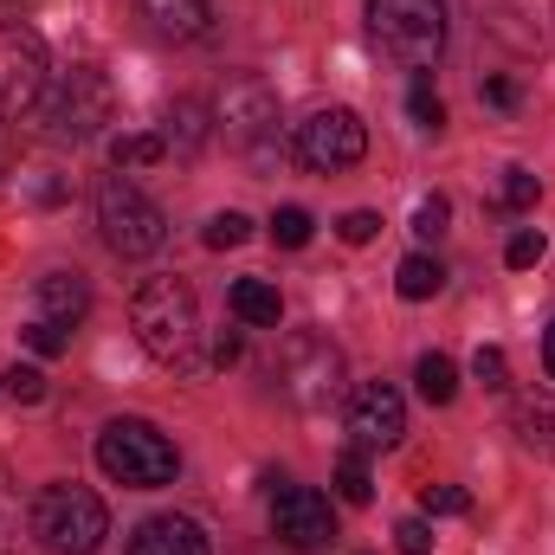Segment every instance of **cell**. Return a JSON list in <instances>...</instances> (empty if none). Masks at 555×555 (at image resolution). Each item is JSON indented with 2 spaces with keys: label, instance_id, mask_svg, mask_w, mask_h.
<instances>
[{
  "label": "cell",
  "instance_id": "obj_1",
  "mask_svg": "<svg viewBox=\"0 0 555 555\" xmlns=\"http://www.w3.org/2000/svg\"><path fill=\"white\" fill-rule=\"evenodd\" d=\"M130 330L137 343L175 375H201V310L181 278H149L130 297Z\"/></svg>",
  "mask_w": 555,
  "mask_h": 555
},
{
  "label": "cell",
  "instance_id": "obj_2",
  "mask_svg": "<svg viewBox=\"0 0 555 555\" xmlns=\"http://www.w3.org/2000/svg\"><path fill=\"white\" fill-rule=\"evenodd\" d=\"M98 465H104L111 485L162 491V485H175L181 452H175V439H168L155 420H111V426L98 433Z\"/></svg>",
  "mask_w": 555,
  "mask_h": 555
},
{
  "label": "cell",
  "instance_id": "obj_3",
  "mask_svg": "<svg viewBox=\"0 0 555 555\" xmlns=\"http://www.w3.org/2000/svg\"><path fill=\"white\" fill-rule=\"evenodd\" d=\"M369 39L382 59L426 72L446 52V0H369Z\"/></svg>",
  "mask_w": 555,
  "mask_h": 555
},
{
  "label": "cell",
  "instance_id": "obj_4",
  "mask_svg": "<svg viewBox=\"0 0 555 555\" xmlns=\"http://www.w3.org/2000/svg\"><path fill=\"white\" fill-rule=\"evenodd\" d=\"M33 537L52 555H91L111 537V511L85 485H46L39 504H33Z\"/></svg>",
  "mask_w": 555,
  "mask_h": 555
},
{
  "label": "cell",
  "instance_id": "obj_5",
  "mask_svg": "<svg viewBox=\"0 0 555 555\" xmlns=\"http://www.w3.org/2000/svg\"><path fill=\"white\" fill-rule=\"evenodd\" d=\"M39 111H46V137L85 142L117 117V91H111V78L98 65H72V72H59V85L46 91Z\"/></svg>",
  "mask_w": 555,
  "mask_h": 555
},
{
  "label": "cell",
  "instance_id": "obj_6",
  "mask_svg": "<svg viewBox=\"0 0 555 555\" xmlns=\"http://www.w3.org/2000/svg\"><path fill=\"white\" fill-rule=\"evenodd\" d=\"M98 227H104V246L124 253V259H149L168 240V214L142 194L137 181H124V175L98 181Z\"/></svg>",
  "mask_w": 555,
  "mask_h": 555
},
{
  "label": "cell",
  "instance_id": "obj_7",
  "mask_svg": "<svg viewBox=\"0 0 555 555\" xmlns=\"http://www.w3.org/2000/svg\"><path fill=\"white\" fill-rule=\"evenodd\" d=\"M278 388H284V401H297L304 414H323V408L343 395V349H336L330 336H317V330L284 336V349H278Z\"/></svg>",
  "mask_w": 555,
  "mask_h": 555
},
{
  "label": "cell",
  "instance_id": "obj_8",
  "mask_svg": "<svg viewBox=\"0 0 555 555\" xmlns=\"http://www.w3.org/2000/svg\"><path fill=\"white\" fill-rule=\"evenodd\" d=\"M52 91V59L46 39L20 20H0V124L7 117H33Z\"/></svg>",
  "mask_w": 555,
  "mask_h": 555
},
{
  "label": "cell",
  "instance_id": "obj_9",
  "mask_svg": "<svg viewBox=\"0 0 555 555\" xmlns=\"http://www.w3.org/2000/svg\"><path fill=\"white\" fill-rule=\"evenodd\" d=\"M362 155H369V124L356 111H343V104H330V111H317V117L297 124V162L317 168V175L356 168Z\"/></svg>",
  "mask_w": 555,
  "mask_h": 555
},
{
  "label": "cell",
  "instance_id": "obj_10",
  "mask_svg": "<svg viewBox=\"0 0 555 555\" xmlns=\"http://www.w3.org/2000/svg\"><path fill=\"white\" fill-rule=\"evenodd\" d=\"M214 117H220V130L233 149H266V137L278 130V98L266 78H253V72H240V78H227V91H220V104H214Z\"/></svg>",
  "mask_w": 555,
  "mask_h": 555
},
{
  "label": "cell",
  "instance_id": "obj_11",
  "mask_svg": "<svg viewBox=\"0 0 555 555\" xmlns=\"http://www.w3.org/2000/svg\"><path fill=\"white\" fill-rule=\"evenodd\" d=\"M272 530L284 550L297 555H317L336 543V511H330V498L323 491H310V485H284L272 498Z\"/></svg>",
  "mask_w": 555,
  "mask_h": 555
},
{
  "label": "cell",
  "instance_id": "obj_12",
  "mask_svg": "<svg viewBox=\"0 0 555 555\" xmlns=\"http://www.w3.org/2000/svg\"><path fill=\"white\" fill-rule=\"evenodd\" d=\"M349 433H356L362 452H388V446H401V433H408V401H401L388 382H362L356 401H349Z\"/></svg>",
  "mask_w": 555,
  "mask_h": 555
},
{
  "label": "cell",
  "instance_id": "obj_13",
  "mask_svg": "<svg viewBox=\"0 0 555 555\" xmlns=\"http://www.w3.org/2000/svg\"><path fill=\"white\" fill-rule=\"evenodd\" d=\"M85 310H91V284H85L78 272H46L39 284H33V317H52V323L78 330Z\"/></svg>",
  "mask_w": 555,
  "mask_h": 555
},
{
  "label": "cell",
  "instance_id": "obj_14",
  "mask_svg": "<svg viewBox=\"0 0 555 555\" xmlns=\"http://www.w3.org/2000/svg\"><path fill=\"white\" fill-rule=\"evenodd\" d=\"M130 555H214V550H207L201 524H188V517H149L130 537Z\"/></svg>",
  "mask_w": 555,
  "mask_h": 555
},
{
  "label": "cell",
  "instance_id": "obj_15",
  "mask_svg": "<svg viewBox=\"0 0 555 555\" xmlns=\"http://www.w3.org/2000/svg\"><path fill=\"white\" fill-rule=\"evenodd\" d=\"M142 20L162 33V39H201L214 7L207 0H142Z\"/></svg>",
  "mask_w": 555,
  "mask_h": 555
},
{
  "label": "cell",
  "instance_id": "obj_16",
  "mask_svg": "<svg viewBox=\"0 0 555 555\" xmlns=\"http://www.w3.org/2000/svg\"><path fill=\"white\" fill-rule=\"evenodd\" d=\"M511 426H517V439H524L537 459L555 465V395H524L517 414H511Z\"/></svg>",
  "mask_w": 555,
  "mask_h": 555
},
{
  "label": "cell",
  "instance_id": "obj_17",
  "mask_svg": "<svg viewBox=\"0 0 555 555\" xmlns=\"http://www.w3.org/2000/svg\"><path fill=\"white\" fill-rule=\"evenodd\" d=\"M207 137H214V124H207V104H201V98H175V111H168V130H162L168 155H201V149H207Z\"/></svg>",
  "mask_w": 555,
  "mask_h": 555
},
{
  "label": "cell",
  "instance_id": "obj_18",
  "mask_svg": "<svg viewBox=\"0 0 555 555\" xmlns=\"http://www.w3.org/2000/svg\"><path fill=\"white\" fill-rule=\"evenodd\" d=\"M233 317L253 323V330H278V317H284L278 284H266V278H240V284H233Z\"/></svg>",
  "mask_w": 555,
  "mask_h": 555
},
{
  "label": "cell",
  "instance_id": "obj_19",
  "mask_svg": "<svg viewBox=\"0 0 555 555\" xmlns=\"http://www.w3.org/2000/svg\"><path fill=\"white\" fill-rule=\"evenodd\" d=\"M439 284H446V266H439L433 253H408V259L395 266V291H401L408 304H426V297H439Z\"/></svg>",
  "mask_w": 555,
  "mask_h": 555
},
{
  "label": "cell",
  "instance_id": "obj_20",
  "mask_svg": "<svg viewBox=\"0 0 555 555\" xmlns=\"http://www.w3.org/2000/svg\"><path fill=\"white\" fill-rule=\"evenodd\" d=\"M414 382H420V401L426 408H446L452 395H459V369H452V356H420V369H414Z\"/></svg>",
  "mask_w": 555,
  "mask_h": 555
},
{
  "label": "cell",
  "instance_id": "obj_21",
  "mask_svg": "<svg viewBox=\"0 0 555 555\" xmlns=\"http://www.w3.org/2000/svg\"><path fill=\"white\" fill-rule=\"evenodd\" d=\"M168 155V142L155 137V130H130V137H111V162L117 168H155Z\"/></svg>",
  "mask_w": 555,
  "mask_h": 555
},
{
  "label": "cell",
  "instance_id": "obj_22",
  "mask_svg": "<svg viewBox=\"0 0 555 555\" xmlns=\"http://www.w3.org/2000/svg\"><path fill=\"white\" fill-rule=\"evenodd\" d=\"M336 498L343 504H375V478H369V459L362 452H343L336 459Z\"/></svg>",
  "mask_w": 555,
  "mask_h": 555
},
{
  "label": "cell",
  "instance_id": "obj_23",
  "mask_svg": "<svg viewBox=\"0 0 555 555\" xmlns=\"http://www.w3.org/2000/svg\"><path fill=\"white\" fill-rule=\"evenodd\" d=\"M20 336H26V349H33V356H65V349H72V330H65V323H52V317H26V330H20Z\"/></svg>",
  "mask_w": 555,
  "mask_h": 555
},
{
  "label": "cell",
  "instance_id": "obj_24",
  "mask_svg": "<svg viewBox=\"0 0 555 555\" xmlns=\"http://www.w3.org/2000/svg\"><path fill=\"white\" fill-rule=\"evenodd\" d=\"M408 117H414L420 130H446V98L433 91V78H420L414 91H408Z\"/></svg>",
  "mask_w": 555,
  "mask_h": 555
},
{
  "label": "cell",
  "instance_id": "obj_25",
  "mask_svg": "<svg viewBox=\"0 0 555 555\" xmlns=\"http://www.w3.org/2000/svg\"><path fill=\"white\" fill-rule=\"evenodd\" d=\"M310 233H317V220H310L304 207H278V214H272V240H278V246H291V253H297V246H310Z\"/></svg>",
  "mask_w": 555,
  "mask_h": 555
},
{
  "label": "cell",
  "instance_id": "obj_26",
  "mask_svg": "<svg viewBox=\"0 0 555 555\" xmlns=\"http://www.w3.org/2000/svg\"><path fill=\"white\" fill-rule=\"evenodd\" d=\"M537 201H543V181H537L530 168H504V207H511V214H530Z\"/></svg>",
  "mask_w": 555,
  "mask_h": 555
},
{
  "label": "cell",
  "instance_id": "obj_27",
  "mask_svg": "<svg viewBox=\"0 0 555 555\" xmlns=\"http://www.w3.org/2000/svg\"><path fill=\"white\" fill-rule=\"evenodd\" d=\"M246 240H253V220H246V214H233V207H227V214H214V220H207V246H214V253L246 246Z\"/></svg>",
  "mask_w": 555,
  "mask_h": 555
},
{
  "label": "cell",
  "instance_id": "obj_28",
  "mask_svg": "<svg viewBox=\"0 0 555 555\" xmlns=\"http://www.w3.org/2000/svg\"><path fill=\"white\" fill-rule=\"evenodd\" d=\"M0 388H7V401H20V408L46 401V375H39V369H20V362H13V369L0 375Z\"/></svg>",
  "mask_w": 555,
  "mask_h": 555
},
{
  "label": "cell",
  "instance_id": "obj_29",
  "mask_svg": "<svg viewBox=\"0 0 555 555\" xmlns=\"http://www.w3.org/2000/svg\"><path fill=\"white\" fill-rule=\"evenodd\" d=\"M420 511H426V517H465V511H472V498H465L459 485H426Z\"/></svg>",
  "mask_w": 555,
  "mask_h": 555
},
{
  "label": "cell",
  "instance_id": "obj_30",
  "mask_svg": "<svg viewBox=\"0 0 555 555\" xmlns=\"http://www.w3.org/2000/svg\"><path fill=\"white\" fill-rule=\"evenodd\" d=\"M446 220H452L446 194H426V201L414 207V233H420V240H439V233H446Z\"/></svg>",
  "mask_w": 555,
  "mask_h": 555
},
{
  "label": "cell",
  "instance_id": "obj_31",
  "mask_svg": "<svg viewBox=\"0 0 555 555\" xmlns=\"http://www.w3.org/2000/svg\"><path fill=\"white\" fill-rule=\"evenodd\" d=\"M336 233H343V246H369V240L382 233V214L356 207V214H343V220H336Z\"/></svg>",
  "mask_w": 555,
  "mask_h": 555
},
{
  "label": "cell",
  "instance_id": "obj_32",
  "mask_svg": "<svg viewBox=\"0 0 555 555\" xmlns=\"http://www.w3.org/2000/svg\"><path fill=\"white\" fill-rule=\"evenodd\" d=\"M543 259V233L537 227H524V233H511V246H504V266H517V272H530Z\"/></svg>",
  "mask_w": 555,
  "mask_h": 555
},
{
  "label": "cell",
  "instance_id": "obj_33",
  "mask_svg": "<svg viewBox=\"0 0 555 555\" xmlns=\"http://www.w3.org/2000/svg\"><path fill=\"white\" fill-rule=\"evenodd\" d=\"M395 550L401 555H426L433 550V524H426V517H401V524H395Z\"/></svg>",
  "mask_w": 555,
  "mask_h": 555
},
{
  "label": "cell",
  "instance_id": "obj_34",
  "mask_svg": "<svg viewBox=\"0 0 555 555\" xmlns=\"http://www.w3.org/2000/svg\"><path fill=\"white\" fill-rule=\"evenodd\" d=\"M472 375H478L485 388H504V382H511V362H504V349H478V356H472Z\"/></svg>",
  "mask_w": 555,
  "mask_h": 555
},
{
  "label": "cell",
  "instance_id": "obj_35",
  "mask_svg": "<svg viewBox=\"0 0 555 555\" xmlns=\"http://www.w3.org/2000/svg\"><path fill=\"white\" fill-rule=\"evenodd\" d=\"M478 98H485L491 111H517V85H511V78H485V85H478Z\"/></svg>",
  "mask_w": 555,
  "mask_h": 555
},
{
  "label": "cell",
  "instance_id": "obj_36",
  "mask_svg": "<svg viewBox=\"0 0 555 555\" xmlns=\"http://www.w3.org/2000/svg\"><path fill=\"white\" fill-rule=\"evenodd\" d=\"M26 201H33V207H52V201H65V181H52V175H33V181H26Z\"/></svg>",
  "mask_w": 555,
  "mask_h": 555
},
{
  "label": "cell",
  "instance_id": "obj_37",
  "mask_svg": "<svg viewBox=\"0 0 555 555\" xmlns=\"http://www.w3.org/2000/svg\"><path fill=\"white\" fill-rule=\"evenodd\" d=\"M240 356H246V343H240V330H227V336L214 343V369H233Z\"/></svg>",
  "mask_w": 555,
  "mask_h": 555
},
{
  "label": "cell",
  "instance_id": "obj_38",
  "mask_svg": "<svg viewBox=\"0 0 555 555\" xmlns=\"http://www.w3.org/2000/svg\"><path fill=\"white\" fill-rule=\"evenodd\" d=\"M13 168V137H7V124H0V175Z\"/></svg>",
  "mask_w": 555,
  "mask_h": 555
},
{
  "label": "cell",
  "instance_id": "obj_39",
  "mask_svg": "<svg viewBox=\"0 0 555 555\" xmlns=\"http://www.w3.org/2000/svg\"><path fill=\"white\" fill-rule=\"evenodd\" d=\"M543 362H550V375H555V323H550V336H543Z\"/></svg>",
  "mask_w": 555,
  "mask_h": 555
}]
</instances>
